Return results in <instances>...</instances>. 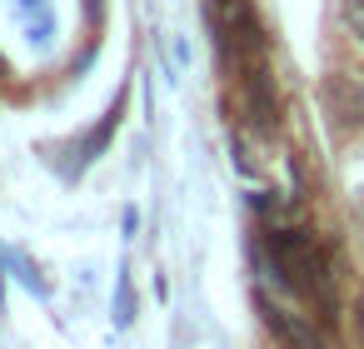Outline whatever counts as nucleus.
Segmentation results:
<instances>
[{
	"label": "nucleus",
	"mask_w": 364,
	"mask_h": 349,
	"mask_svg": "<svg viewBox=\"0 0 364 349\" xmlns=\"http://www.w3.org/2000/svg\"><path fill=\"white\" fill-rule=\"evenodd\" d=\"M324 100H329V115H339L344 125L349 120H364V85L354 75H334L324 85Z\"/></svg>",
	"instance_id": "2"
},
{
	"label": "nucleus",
	"mask_w": 364,
	"mask_h": 349,
	"mask_svg": "<svg viewBox=\"0 0 364 349\" xmlns=\"http://www.w3.org/2000/svg\"><path fill=\"white\" fill-rule=\"evenodd\" d=\"M339 11H344V26H349V31L364 41V0H344Z\"/></svg>",
	"instance_id": "3"
},
{
	"label": "nucleus",
	"mask_w": 364,
	"mask_h": 349,
	"mask_svg": "<svg viewBox=\"0 0 364 349\" xmlns=\"http://www.w3.org/2000/svg\"><path fill=\"white\" fill-rule=\"evenodd\" d=\"M269 254H274V264H279V274L294 284V289H304L309 299L319 294H329V279H324V259H319V249L309 245V240H299V235H289V230H269Z\"/></svg>",
	"instance_id": "1"
}]
</instances>
